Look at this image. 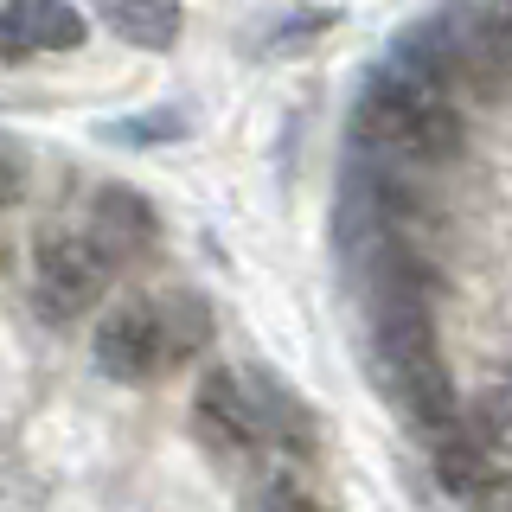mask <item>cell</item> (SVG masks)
<instances>
[{
    "instance_id": "obj_1",
    "label": "cell",
    "mask_w": 512,
    "mask_h": 512,
    "mask_svg": "<svg viewBox=\"0 0 512 512\" xmlns=\"http://www.w3.org/2000/svg\"><path fill=\"white\" fill-rule=\"evenodd\" d=\"M352 141L384 160H410V167H448L468 148V122L455 109V90H442L429 71L410 58H384L365 77L359 103H352Z\"/></svg>"
},
{
    "instance_id": "obj_2",
    "label": "cell",
    "mask_w": 512,
    "mask_h": 512,
    "mask_svg": "<svg viewBox=\"0 0 512 512\" xmlns=\"http://www.w3.org/2000/svg\"><path fill=\"white\" fill-rule=\"evenodd\" d=\"M212 346V308L199 288H160V295H128L96 320V372L116 384H154L160 372H180L186 359Z\"/></svg>"
},
{
    "instance_id": "obj_3",
    "label": "cell",
    "mask_w": 512,
    "mask_h": 512,
    "mask_svg": "<svg viewBox=\"0 0 512 512\" xmlns=\"http://www.w3.org/2000/svg\"><path fill=\"white\" fill-rule=\"evenodd\" d=\"M397 58H410L455 96L512 103V7H493V0L448 7L436 20L410 26L397 39Z\"/></svg>"
},
{
    "instance_id": "obj_4",
    "label": "cell",
    "mask_w": 512,
    "mask_h": 512,
    "mask_svg": "<svg viewBox=\"0 0 512 512\" xmlns=\"http://www.w3.org/2000/svg\"><path fill=\"white\" fill-rule=\"evenodd\" d=\"M109 256L90 244L84 231H39V244H32V308H39L52 327L64 320H84L90 308H103L109 295Z\"/></svg>"
},
{
    "instance_id": "obj_5",
    "label": "cell",
    "mask_w": 512,
    "mask_h": 512,
    "mask_svg": "<svg viewBox=\"0 0 512 512\" xmlns=\"http://www.w3.org/2000/svg\"><path fill=\"white\" fill-rule=\"evenodd\" d=\"M192 423H199V442L218 448V455H256L269 442L263 429V404H256V384L231 365H212L199 378V397H192Z\"/></svg>"
},
{
    "instance_id": "obj_6",
    "label": "cell",
    "mask_w": 512,
    "mask_h": 512,
    "mask_svg": "<svg viewBox=\"0 0 512 512\" xmlns=\"http://www.w3.org/2000/svg\"><path fill=\"white\" fill-rule=\"evenodd\" d=\"M84 39H90V26L71 0H0V64L77 52Z\"/></svg>"
},
{
    "instance_id": "obj_7",
    "label": "cell",
    "mask_w": 512,
    "mask_h": 512,
    "mask_svg": "<svg viewBox=\"0 0 512 512\" xmlns=\"http://www.w3.org/2000/svg\"><path fill=\"white\" fill-rule=\"evenodd\" d=\"M84 237L109 256V269H128V263H141V256H154L160 218H154V205L141 199L135 186H103V192L90 199Z\"/></svg>"
},
{
    "instance_id": "obj_8",
    "label": "cell",
    "mask_w": 512,
    "mask_h": 512,
    "mask_svg": "<svg viewBox=\"0 0 512 512\" xmlns=\"http://www.w3.org/2000/svg\"><path fill=\"white\" fill-rule=\"evenodd\" d=\"M96 13H103V26L116 32V39H128L135 52H167L186 26L180 0H96Z\"/></svg>"
},
{
    "instance_id": "obj_9",
    "label": "cell",
    "mask_w": 512,
    "mask_h": 512,
    "mask_svg": "<svg viewBox=\"0 0 512 512\" xmlns=\"http://www.w3.org/2000/svg\"><path fill=\"white\" fill-rule=\"evenodd\" d=\"M468 416H474L480 442H487L500 461H512V372H506V378H493L487 391L474 397V410H468Z\"/></svg>"
},
{
    "instance_id": "obj_10",
    "label": "cell",
    "mask_w": 512,
    "mask_h": 512,
    "mask_svg": "<svg viewBox=\"0 0 512 512\" xmlns=\"http://www.w3.org/2000/svg\"><path fill=\"white\" fill-rule=\"evenodd\" d=\"M186 109H154V116H128V122H109V141H180L186 135Z\"/></svg>"
},
{
    "instance_id": "obj_11",
    "label": "cell",
    "mask_w": 512,
    "mask_h": 512,
    "mask_svg": "<svg viewBox=\"0 0 512 512\" xmlns=\"http://www.w3.org/2000/svg\"><path fill=\"white\" fill-rule=\"evenodd\" d=\"M468 506H474V512H512V461H506V468H500V474L487 480V487L474 493Z\"/></svg>"
},
{
    "instance_id": "obj_12",
    "label": "cell",
    "mask_w": 512,
    "mask_h": 512,
    "mask_svg": "<svg viewBox=\"0 0 512 512\" xmlns=\"http://www.w3.org/2000/svg\"><path fill=\"white\" fill-rule=\"evenodd\" d=\"M20 192H26V167H20V154H13V148H0V212H7Z\"/></svg>"
},
{
    "instance_id": "obj_13",
    "label": "cell",
    "mask_w": 512,
    "mask_h": 512,
    "mask_svg": "<svg viewBox=\"0 0 512 512\" xmlns=\"http://www.w3.org/2000/svg\"><path fill=\"white\" fill-rule=\"evenodd\" d=\"M263 512H314V500H308V493L295 487V480H282V487H269Z\"/></svg>"
}]
</instances>
